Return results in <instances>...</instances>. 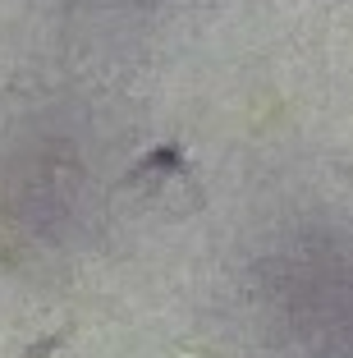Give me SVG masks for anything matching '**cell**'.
Segmentation results:
<instances>
[{
	"label": "cell",
	"mask_w": 353,
	"mask_h": 358,
	"mask_svg": "<svg viewBox=\"0 0 353 358\" xmlns=\"http://www.w3.org/2000/svg\"><path fill=\"white\" fill-rule=\"evenodd\" d=\"M179 175V179H188L193 184V170H188V161H184V152H179V143H166V148H152L143 161H138L134 170L124 175V184H138L143 175Z\"/></svg>",
	"instance_id": "1"
},
{
	"label": "cell",
	"mask_w": 353,
	"mask_h": 358,
	"mask_svg": "<svg viewBox=\"0 0 353 358\" xmlns=\"http://www.w3.org/2000/svg\"><path fill=\"white\" fill-rule=\"evenodd\" d=\"M69 336H73V322H69V327H60V331H51V336H42V340H32L19 358H51V354H60V349L69 345Z\"/></svg>",
	"instance_id": "2"
}]
</instances>
